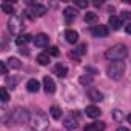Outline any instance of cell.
I'll return each instance as SVG.
<instances>
[{
	"label": "cell",
	"mask_w": 131,
	"mask_h": 131,
	"mask_svg": "<svg viewBox=\"0 0 131 131\" xmlns=\"http://www.w3.org/2000/svg\"><path fill=\"white\" fill-rule=\"evenodd\" d=\"M31 117H29V113L28 110L25 108H16L13 111L8 113V116L5 117V123L8 126H13V125H20V123H25L28 122Z\"/></svg>",
	"instance_id": "cell-1"
},
{
	"label": "cell",
	"mask_w": 131,
	"mask_h": 131,
	"mask_svg": "<svg viewBox=\"0 0 131 131\" xmlns=\"http://www.w3.org/2000/svg\"><path fill=\"white\" fill-rule=\"evenodd\" d=\"M126 56H128V49H126V46L122 45V43H117V45H114V46H111V48H108V49L105 51V57H106L108 60H111V62L123 60Z\"/></svg>",
	"instance_id": "cell-2"
},
{
	"label": "cell",
	"mask_w": 131,
	"mask_h": 131,
	"mask_svg": "<svg viewBox=\"0 0 131 131\" xmlns=\"http://www.w3.org/2000/svg\"><path fill=\"white\" fill-rule=\"evenodd\" d=\"M29 125L34 131H46L49 126V120L46 117V114H43L42 111H37L36 114L31 116L29 119Z\"/></svg>",
	"instance_id": "cell-3"
},
{
	"label": "cell",
	"mask_w": 131,
	"mask_h": 131,
	"mask_svg": "<svg viewBox=\"0 0 131 131\" xmlns=\"http://www.w3.org/2000/svg\"><path fill=\"white\" fill-rule=\"evenodd\" d=\"M106 74L113 80H120L125 74V62L122 60L111 62V65H108V68H106Z\"/></svg>",
	"instance_id": "cell-4"
},
{
	"label": "cell",
	"mask_w": 131,
	"mask_h": 131,
	"mask_svg": "<svg viewBox=\"0 0 131 131\" xmlns=\"http://www.w3.org/2000/svg\"><path fill=\"white\" fill-rule=\"evenodd\" d=\"M8 29H9L13 34H19V32L23 29V22H22V19L17 17V16H13V19H9V22H8Z\"/></svg>",
	"instance_id": "cell-5"
},
{
	"label": "cell",
	"mask_w": 131,
	"mask_h": 131,
	"mask_svg": "<svg viewBox=\"0 0 131 131\" xmlns=\"http://www.w3.org/2000/svg\"><path fill=\"white\" fill-rule=\"evenodd\" d=\"M108 32H110V29H108L105 25H96V26L91 29V34H93L94 37H97V39H103V37H106Z\"/></svg>",
	"instance_id": "cell-6"
},
{
	"label": "cell",
	"mask_w": 131,
	"mask_h": 131,
	"mask_svg": "<svg viewBox=\"0 0 131 131\" xmlns=\"http://www.w3.org/2000/svg\"><path fill=\"white\" fill-rule=\"evenodd\" d=\"M43 88H45V91H46L48 94L56 93V83H54V80H52L49 76H45V77H43Z\"/></svg>",
	"instance_id": "cell-7"
},
{
	"label": "cell",
	"mask_w": 131,
	"mask_h": 131,
	"mask_svg": "<svg viewBox=\"0 0 131 131\" xmlns=\"http://www.w3.org/2000/svg\"><path fill=\"white\" fill-rule=\"evenodd\" d=\"M86 94H88L90 100H93V102H102L103 100V94L99 90H96V88H90L86 91Z\"/></svg>",
	"instance_id": "cell-8"
},
{
	"label": "cell",
	"mask_w": 131,
	"mask_h": 131,
	"mask_svg": "<svg viewBox=\"0 0 131 131\" xmlns=\"http://www.w3.org/2000/svg\"><path fill=\"white\" fill-rule=\"evenodd\" d=\"M31 13H32V16L42 17V16L46 14V8H45L43 5H40V3H32V5H31Z\"/></svg>",
	"instance_id": "cell-9"
},
{
	"label": "cell",
	"mask_w": 131,
	"mask_h": 131,
	"mask_svg": "<svg viewBox=\"0 0 131 131\" xmlns=\"http://www.w3.org/2000/svg\"><path fill=\"white\" fill-rule=\"evenodd\" d=\"M48 42H49V37H48L46 34H37V36L34 37V45H36V46H39V48L46 46V45H48Z\"/></svg>",
	"instance_id": "cell-10"
},
{
	"label": "cell",
	"mask_w": 131,
	"mask_h": 131,
	"mask_svg": "<svg viewBox=\"0 0 131 131\" xmlns=\"http://www.w3.org/2000/svg\"><path fill=\"white\" fill-rule=\"evenodd\" d=\"M85 113H86V116H88V117L96 119V117H99V116H100V113H102V111L99 110V106H96V105H90V106H86Z\"/></svg>",
	"instance_id": "cell-11"
},
{
	"label": "cell",
	"mask_w": 131,
	"mask_h": 131,
	"mask_svg": "<svg viewBox=\"0 0 131 131\" xmlns=\"http://www.w3.org/2000/svg\"><path fill=\"white\" fill-rule=\"evenodd\" d=\"M83 131H105V123L103 122H93L85 126Z\"/></svg>",
	"instance_id": "cell-12"
},
{
	"label": "cell",
	"mask_w": 131,
	"mask_h": 131,
	"mask_svg": "<svg viewBox=\"0 0 131 131\" xmlns=\"http://www.w3.org/2000/svg\"><path fill=\"white\" fill-rule=\"evenodd\" d=\"M65 39H67L68 43H76L79 40V34L74 29H67V31H65Z\"/></svg>",
	"instance_id": "cell-13"
},
{
	"label": "cell",
	"mask_w": 131,
	"mask_h": 131,
	"mask_svg": "<svg viewBox=\"0 0 131 131\" xmlns=\"http://www.w3.org/2000/svg\"><path fill=\"white\" fill-rule=\"evenodd\" d=\"M108 25H110L111 29H120V26H122V19H120V17H116V16H110Z\"/></svg>",
	"instance_id": "cell-14"
},
{
	"label": "cell",
	"mask_w": 131,
	"mask_h": 131,
	"mask_svg": "<svg viewBox=\"0 0 131 131\" xmlns=\"http://www.w3.org/2000/svg\"><path fill=\"white\" fill-rule=\"evenodd\" d=\"M26 90H28L29 93H37V91L40 90V83H39V80H37V79H31V80H28V83H26Z\"/></svg>",
	"instance_id": "cell-15"
},
{
	"label": "cell",
	"mask_w": 131,
	"mask_h": 131,
	"mask_svg": "<svg viewBox=\"0 0 131 131\" xmlns=\"http://www.w3.org/2000/svg\"><path fill=\"white\" fill-rule=\"evenodd\" d=\"M63 16L67 17V22H71L73 19H76V16H77V11H76L73 6H68V8H65V11H63Z\"/></svg>",
	"instance_id": "cell-16"
},
{
	"label": "cell",
	"mask_w": 131,
	"mask_h": 131,
	"mask_svg": "<svg viewBox=\"0 0 131 131\" xmlns=\"http://www.w3.org/2000/svg\"><path fill=\"white\" fill-rule=\"evenodd\" d=\"M54 73L62 79V77H65L68 74V70H67V67L65 65H62V63H59V65H56V68H54Z\"/></svg>",
	"instance_id": "cell-17"
},
{
	"label": "cell",
	"mask_w": 131,
	"mask_h": 131,
	"mask_svg": "<svg viewBox=\"0 0 131 131\" xmlns=\"http://www.w3.org/2000/svg\"><path fill=\"white\" fill-rule=\"evenodd\" d=\"M6 63H8V67L13 68V70H19V68H22V62H20L19 59H16V57H9Z\"/></svg>",
	"instance_id": "cell-18"
},
{
	"label": "cell",
	"mask_w": 131,
	"mask_h": 131,
	"mask_svg": "<svg viewBox=\"0 0 131 131\" xmlns=\"http://www.w3.org/2000/svg\"><path fill=\"white\" fill-rule=\"evenodd\" d=\"M31 34H22V36H19L17 39H16V43L19 45V46H22V45H26L28 42H31Z\"/></svg>",
	"instance_id": "cell-19"
},
{
	"label": "cell",
	"mask_w": 131,
	"mask_h": 131,
	"mask_svg": "<svg viewBox=\"0 0 131 131\" xmlns=\"http://www.w3.org/2000/svg\"><path fill=\"white\" fill-rule=\"evenodd\" d=\"M49 114H51L52 119L59 120V119L62 117V110H60L59 106H51V108H49Z\"/></svg>",
	"instance_id": "cell-20"
},
{
	"label": "cell",
	"mask_w": 131,
	"mask_h": 131,
	"mask_svg": "<svg viewBox=\"0 0 131 131\" xmlns=\"http://www.w3.org/2000/svg\"><path fill=\"white\" fill-rule=\"evenodd\" d=\"M37 62H39L40 65H43V67H45V65H48V63H49V54H48V52L39 54V56H37Z\"/></svg>",
	"instance_id": "cell-21"
},
{
	"label": "cell",
	"mask_w": 131,
	"mask_h": 131,
	"mask_svg": "<svg viewBox=\"0 0 131 131\" xmlns=\"http://www.w3.org/2000/svg\"><path fill=\"white\" fill-rule=\"evenodd\" d=\"M2 11L6 13V14H13V13H14V6H13V3L3 2V3H2Z\"/></svg>",
	"instance_id": "cell-22"
},
{
	"label": "cell",
	"mask_w": 131,
	"mask_h": 131,
	"mask_svg": "<svg viewBox=\"0 0 131 131\" xmlns=\"http://www.w3.org/2000/svg\"><path fill=\"white\" fill-rule=\"evenodd\" d=\"M96 20H97L96 13H86V14H85V22H88V23H94Z\"/></svg>",
	"instance_id": "cell-23"
},
{
	"label": "cell",
	"mask_w": 131,
	"mask_h": 131,
	"mask_svg": "<svg viewBox=\"0 0 131 131\" xmlns=\"http://www.w3.org/2000/svg\"><path fill=\"white\" fill-rule=\"evenodd\" d=\"M65 126H67L68 129H74V128L77 126V123H76V120H73V119L70 117V119H65Z\"/></svg>",
	"instance_id": "cell-24"
},
{
	"label": "cell",
	"mask_w": 131,
	"mask_h": 131,
	"mask_svg": "<svg viewBox=\"0 0 131 131\" xmlns=\"http://www.w3.org/2000/svg\"><path fill=\"white\" fill-rule=\"evenodd\" d=\"M0 96H2V102H3V103H6V102L9 100V94H8V91H6V88H0Z\"/></svg>",
	"instance_id": "cell-25"
},
{
	"label": "cell",
	"mask_w": 131,
	"mask_h": 131,
	"mask_svg": "<svg viewBox=\"0 0 131 131\" xmlns=\"http://www.w3.org/2000/svg\"><path fill=\"white\" fill-rule=\"evenodd\" d=\"M113 117H114L116 122H122V120H123V114H122L119 110H114V111H113Z\"/></svg>",
	"instance_id": "cell-26"
},
{
	"label": "cell",
	"mask_w": 131,
	"mask_h": 131,
	"mask_svg": "<svg viewBox=\"0 0 131 131\" xmlns=\"http://www.w3.org/2000/svg\"><path fill=\"white\" fill-rule=\"evenodd\" d=\"M76 52H77V54H80V56H82V54H85V52H86V43H80V45L77 46V51H76Z\"/></svg>",
	"instance_id": "cell-27"
},
{
	"label": "cell",
	"mask_w": 131,
	"mask_h": 131,
	"mask_svg": "<svg viewBox=\"0 0 131 131\" xmlns=\"http://www.w3.org/2000/svg\"><path fill=\"white\" fill-rule=\"evenodd\" d=\"M48 54H51V56H56V57H57L60 52H59V48H57V46H49V48H48Z\"/></svg>",
	"instance_id": "cell-28"
},
{
	"label": "cell",
	"mask_w": 131,
	"mask_h": 131,
	"mask_svg": "<svg viewBox=\"0 0 131 131\" xmlns=\"http://www.w3.org/2000/svg\"><path fill=\"white\" fill-rule=\"evenodd\" d=\"M6 83L9 85V88H11V90H14V88H16V83H17V80H13L11 77H8V79H6Z\"/></svg>",
	"instance_id": "cell-29"
},
{
	"label": "cell",
	"mask_w": 131,
	"mask_h": 131,
	"mask_svg": "<svg viewBox=\"0 0 131 131\" xmlns=\"http://www.w3.org/2000/svg\"><path fill=\"white\" fill-rule=\"evenodd\" d=\"M0 70H2V74H6V73H8L6 62H0Z\"/></svg>",
	"instance_id": "cell-30"
},
{
	"label": "cell",
	"mask_w": 131,
	"mask_h": 131,
	"mask_svg": "<svg viewBox=\"0 0 131 131\" xmlns=\"http://www.w3.org/2000/svg\"><path fill=\"white\" fill-rule=\"evenodd\" d=\"M76 5H77L79 8H86V6H88V2H85V0H77Z\"/></svg>",
	"instance_id": "cell-31"
},
{
	"label": "cell",
	"mask_w": 131,
	"mask_h": 131,
	"mask_svg": "<svg viewBox=\"0 0 131 131\" xmlns=\"http://www.w3.org/2000/svg\"><path fill=\"white\" fill-rule=\"evenodd\" d=\"M122 19L131 20V11H123V13H122Z\"/></svg>",
	"instance_id": "cell-32"
},
{
	"label": "cell",
	"mask_w": 131,
	"mask_h": 131,
	"mask_svg": "<svg viewBox=\"0 0 131 131\" xmlns=\"http://www.w3.org/2000/svg\"><path fill=\"white\" fill-rule=\"evenodd\" d=\"M125 31H126V32H128V34H131V23H129V25H126V26H125Z\"/></svg>",
	"instance_id": "cell-33"
},
{
	"label": "cell",
	"mask_w": 131,
	"mask_h": 131,
	"mask_svg": "<svg viewBox=\"0 0 131 131\" xmlns=\"http://www.w3.org/2000/svg\"><path fill=\"white\" fill-rule=\"evenodd\" d=\"M117 131H129V129H128V128H125V126H119V128H117Z\"/></svg>",
	"instance_id": "cell-34"
},
{
	"label": "cell",
	"mask_w": 131,
	"mask_h": 131,
	"mask_svg": "<svg viewBox=\"0 0 131 131\" xmlns=\"http://www.w3.org/2000/svg\"><path fill=\"white\" fill-rule=\"evenodd\" d=\"M126 119H128V122L131 123V114H128V117H126Z\"/></svg>",
	"instance_id": "cell-35"
}]
</instances>
